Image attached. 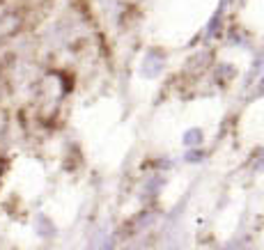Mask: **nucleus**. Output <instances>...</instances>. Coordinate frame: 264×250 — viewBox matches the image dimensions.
I'll use <instances>...</instances> for the list:
<instances>
[{
    "mask_svg": "<svg viewBox=\"0 0 264 250\" xmlns=\"http://www.w3.org/2000/svg\"><path fill=\"white\" fill-rule=\"evenodd\" d=\"M200 140H202V133H200V131H198V129L188 131V133H186V136H184V142H186V145H188V147L200 145Z\"/></svg>",
    "mask_w": 264,
    "mask_h": 250,
    "instance_id": "f257e3e1",
    "label": "nucleus"
},
{
    "mask_svg": "<svg viewBox=\"0 0 264 250\" xmlns=\"http://www.w3.org/2000/svg\"><path fill=\"white\" fill-rule=\"evenodd\" d=\"M200 156H202V154H198V152H193V154H188V156H186V158H188V161H198Z\"/></svg>",
    "mask_w": 264,
    "mask_h": 250,
    "instance_id": "7ed1b4c3",
    "label": "nucleus"
},
{
    "mask_svg": "<svg viewBox=\"0 0 264 250\" xmlns=\"http://www.w3.org/2000/svg\"><path fill=\"white\" fill-rule=\"evenodd\" d=\"M257 92H260V94H264V76L260 78V83H257Z\"/></svg>",
    "mask_w": 264,
    "mask_h": 250,
    "instance_id": "f03ea898",
    "label": "nucleus"
}]
</instances>
